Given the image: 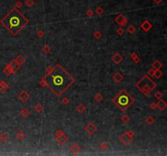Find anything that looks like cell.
<instances>
[{"mask_svg":"<svg viewBox=\"0 0 167 156\" xmlns=\"http://www.w3.org/2000/svg\"><path fill=\"white\" fill-rule=\"evenodd\" d=\"M44 83L55 95L60 96L74 83V78L58 64L46 76Z\"/></svg>","mask_w":167,"mask_h":156,"instance_id":"1","label":"cell"},{"mask_svg":"<svg viewBox=\"0 0 167 156\" xmlns=\"http://www.w3.org/2000/svg\"><path fill=\"white\" fill-rule=\"evenodd\" d=\"M27 24L28 20L16 9L11 11L2 20V25L13 35H16Z\"/></svg>","mask_w":167,"mask_h":156,"instance_id":"2","label":"cell"},{"mask_svg":"<svg viewBox=\"0 0 167 156\" xmlns=\"http://www.w3.org/2000/svg\"><path fill=\"white\" fill-rule=\"evenodd\" d=\"M113 102L121 110L125 111L134 102V99L125 90H122L113 98Z\"/></svg>","mask_w":167,"mask_h":156,"instance_id":"3","label":"cell"},{"mask_svg":"<svg viewBox=\"0 0 167 156\" xmlns=\"http://www.w3.org/2000/svg\"><path fill=\"white\" fill-rule=\"evenodd\" d=\"M137 87L140 90H142L144 94H148L155 87V83L152 81L150 78L148 77L147 76H145L139 83H137Z\"/></svg>","mask_w":167,"mask_h":156,"instance_id":"4","label":"cell"}]
</instances>
